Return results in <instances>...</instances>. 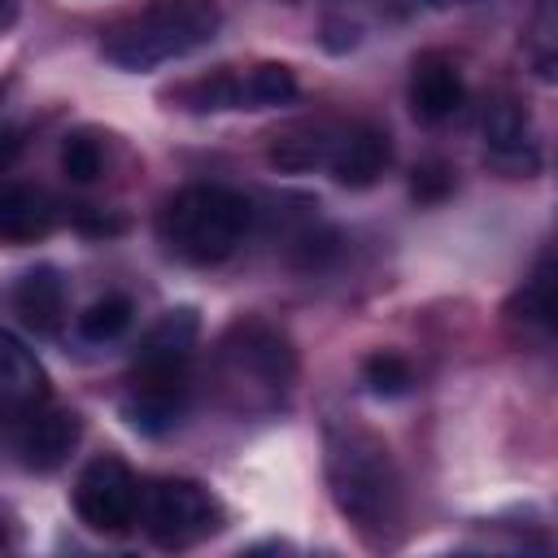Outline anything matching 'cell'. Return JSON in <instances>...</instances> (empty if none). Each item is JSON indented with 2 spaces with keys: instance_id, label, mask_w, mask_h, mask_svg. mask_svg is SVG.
<instances>
[{
  "instance_id": "obj_1",
  "label": "cell",
  "mask_w": 558,
  "mask_h": 558,
  "mask_svg": "<svg viewBox=\"0 0 558 558\" xmlns=\"http://www.w3.org/2000/svg\"><path fill=\"white\" fill-rule=\"evenodd\" d=\"M323 449L331 501L340 506V514L366 541H388V532L401 523V475L388 445L353 418H331L323 432Z\"/></svg>"
},
{
  "instance_id": "obj_2",
  "label": "cell",
  "mask_w": 558,
  "mask_h": 558,
  "mask_svg": "<svg viewBox=\"0 0 558 558\" xmlns=\"http://www.w3.org/2000/svg\"><path fill=\"white\" fill-rule=\"evenodd\" d=\"M196 331H201L196 310L179 305V310H166L140 340V353L131 362V379L122 392V414L135 432L166 436L170 427H179L192 392L187 362H192Z\"/></svg>"
},
{
  "instance_id": "obj_3",
  "label": "cell",
  "mask_w": 558,
  "mask_h": 558,
  "mask_svg": "<svg viewBox=\"0 0 558 558\" xmlns=\"http://www.w3.org/2000/svg\"><path fill=\"white\" fill-rule=\"evenodd\" d=\"M214 392L235 414H270L288 401L296 379L292 340L266 318H235L209 357Z\"/></svg>"
},
{
  "instance_id": "obj_4",
  "label": "cell",
  "mask_w": 558,
  "mask_h": 558,
  "mask_svg": "<svg viewBox=\"0 0 558 558\" xmlns=\"http://www.w3.org/2000/svg\"><path fill=\"white\" fill-rule=\"evenodd\" d=\"M222 26V9L214 0H153L140 13L113 22L100 39L105 61L118 70H157L205 48Z\"/></svg>"
},
{
  "instance_id": "obj_5",
  "label": "cell",
  "mask_w": 558,
  "mask_h": 558,
  "mask_svg": "<svg viewBox=\"0 0 558 558\" xmlns=\"http://www.w3.org/2000/svg\"><path fill=\"white\" fill-rule=\"evenodd\" d=\"M253 227V201L222 183H192L174 192L157 218V235L166 253L187 266H218L227 262Z\"/></svg>"
},
{
  "instance_id": "obj_6",
  "label": "cell",
  "mask_w": 558,
  "mask_h": 558,
  "mask_svg": "<svg viewBox=\"0 0 558 558\" xmlns=\"http://www.w3.org/2000/svg\"><path fill=\"white\" fill-rule=\"evenodd\" d=\"M140 523L161 549H187L222 527V506L196 480H153L140 488Z\"/></svg>"
},
{
  "instance_id": "obj_7",
  "label": "cell",
  "mask_w": 558,
  "mask_h": 558,
  "mask_svg": "<svg viewBox=\"0 0 558 558\" xmlns=\"http://www.w3.org/2000/svg\"><path fill=\"white\" fill-rule=\"evenodd\" d=\"M74 510L92 532L122 536L140 523V480L131 475V466L122 458L105 453L83 466V475L74 484Z\"/></svg>"
},
{
  "instance_id": "obj_8",
  "label": "cell",
  "mask_w": 558,
  "mask_h": 558,
  "mask_svg": "<svg viewBox=\"0 0 558 558\" xmlns=\"http://www.w3.org/2000/svg\"><path fill=\"white\" fill-rule=\"evenodd\" d=\"M388 161H392L388 131H379L375 122H340V135H336V148H331V161H327L336 183L371 187V183H379Z\"/></svg>"
},
{
  "instance_id": "obj_9",
  "label": "cell",
  "mask_w": 558,
  "mask_h": 558,
  "mask_svg": "<svg viewBox=\"0 0 558 558\" xmlns=\"http://www.w3.org/2000/svg\"><path fill=\"white\" fill-rule=\"evenodd\" d=\"M48 401V375L26 340L0 331V418H26Z\"/></svg>"
},
{
  "instance_id": "obj_10",
  "label": "cell",
  "mask_w": 558,
  "mask_h": 558,
  "mask_svg": "<svg viewBox=\"0 0 558 558\" xmlns=\"http://www.w3.org/2000/svg\"><path fill=\"white\" fill-rule=\"evenodd\" d=\"M484 144L488 157L514 174H532L541 166V148H536V131L532 118L523 113V105L514 100H493L484 109Z\"/></svg>"
},
{
  "instance_id": "obj_11",
  "label": "cell",
  "mask_w": 558,
  "mask_h": 558,
  "mask_svg": "<svg viewBox=\"0 0 558 558\" xmlns=\"http://www.w3.org/2000/svg\"><path fill=\"white\" fill-rule=\"evenodd\" d=\"M83 440V418L74 410H35L17 436V453L31 471H57Z\"/></svg>"
},
{
  "instance_id": "obj_12",
  "label": "cell",
  "mask_w": 558,
  "mask_h": 558,
  "mask_svg": "<svg viewBox=\"0 0 558 558\" xmlns=\"http://www.w3.org/2000/svg\"><path fill=\"white\" fill-rule=\"evenodd\" d=\"M466 100V83H462V70L458 61H449L445 52H427L414 61V74H410V105H414V118L423 122H445L462 109Z\"/></svg>"
},
{
  "instance_id": "obj_13",
  "label": "cell",
  "mask_w": 558,
  "mask_h": 558,
  "mask_svg": "<svg viewBox=\"0 0 558 558\" xmlns=\"http://www.w3.org/2000/svg\"><path fill=\"white\" fill-rule=\"evenodd\" d=\"M336 135H340V122L331 118H314V122H292L283 131L270 135V166L288 170V174H305V170H327L331 161V148H336Z\"/></svg>"
},
{
  "instance_id": "obj_14",
  "label": "cell",
  "mask_w": 558,
  "mask_h": 558,
  "mask_svg": "<svg viewBox=\"0 0 558 558\" xmlns=\"http://www.w3.org/2000/svg\"><path fill=\"white\" fill-rule=\"evenodd\" d=\"M57 201L35 183H13L0 192V244H35L57 227Z\"/></svg>"
},
{
  "instance_id": "obj_15",
  "label": "cell",
  "mask_w": 558,
  "mask_h": 558,
  "mask_svg": "<svg viewBox=\"0 0 558 558\" xmlns=\"http://www.w3.org/2000/svg\"><path fill=\"white\" fill-rule=\"evenodd\" d=\"M13 310L22 314V323L39 336H52L65 323V283L52 266H35L17 279L13 288Z\"/></svg>"
},
{
  "instance_id": "obj_16",
  "label": "cell",
  "mask_w": 558,
  "mask_h": 558,
  "mask_svg": "<svg viewBox=\"0 0 558 558\" xmlns=\"http://www.w3.org/2000/svg\"><path fill=\"white\" fill-rule=\"evenodd\" d=\"M296 96V74L279 61H262L248 74H235V109H275Z\"/></svg>"
},
{
  "instance_id": "obj_17",
  "label": "cell",
  "mask_w": 558,
  "mask_h": 558,
  "mask_svg": "<svg viewBox=\"0 0 558 558\" xmlns=\"http://www.w3.org/2000/svg\"><path fill=\"white\" fill-rule=\"evenodd\" d=\"M510 314H514L519 323H527V327H541V331L554 327V257H549V253H541L536 270H532L527 283L519 288Z\"/></svg>"
},
{
  "instance_id": "obj_18",
  "label": "cell",
  "mask_w": 558,
  "mask_h": 558,
  "mask_svg": "<svg viewBox=\"0 0 558 558\" xmlns=\"http://www.w3.org/2000/svg\"><path fill=\"white\" fill-rule=\"evenodd\" d=\"M131 318H135V305L113 292V296L92 301V305L78 314V336H83L87 344H109V340H118V336L131 327Z\"/></svg>"
},
{
  "instance_id": "obj_19",
  "label": "cell",
  "mask_w": 558,
  "mask_h": 558,
  "mask_svg": "<svg viewBox=\"0 0 558 558\" xmlns=\"http://www.w3.org/2000/svg\"><path fill=\"white\" fill-rule=\"evenodd\" d=\"M362 384L375 392V397H405L414 388V371L405 357L397 353H375L362 362Z\"/></svg>"
},
{
  "instance_id": "obj_20",
  "label": "cell",
  "mask_w": 558,
  "mask_h": 558,
  "mask_svg": "<svg viewBox=\"0 0 558 558\" xmlns=\"http://www.w3.org/2000/svg\"><path fill=\"white\" fill-rule=\"evenodd\" d=\"M61 170H65L74 183H92V179L105 170V148H100V140L87 135V131L65 135V144H61Z\"/></svg>"
},
{
  "instance_id": "obj_21",
  "label": "cell",
  "mask_w": 558,
  "mask_h": 558,
  "mask_svg": "<svg viewBox=\"0 0 558 558\" xmlns=\"http://www.w3.org/2000/svg\"><path fill=\"white\" fill-rule=\"evenodd\" d=\"M449 187H453V174H449L440 161L418 166V170H414V183H410L414 201H445V196H449Z\"/></svg>"
},
{
  "instance_id": "obj_22",
  "label": "cell",
  "mask_w": 558,
  "mask_h": 558,
  "mask_svg": "<svg viewBox=\"0 0 558 558\" xmlns=\"http://www.w3.org/2000/svg\"><path fill=\"white\" fill-rule=\"evenodd\" d=\"M17 153H22V131L0 122V170H9L17 161Z\"/></svg>"
},
{
  "instance_id": "obj_23",
  "label": "cell",
  "mask_w": 558,
  "mask_h": 558,
  "mask_svg": "<svg viewBox=\"0 0 558 558\" xmlns=\"http://www.w3.org/2000/svg\"><path fill=\"white\" fill-rule=\"evenodd\" d=\"M13 13H17V0H0V35L9 31V22H13Z\"/></svg>"
},
{
  "instance_id": "obj_24",
  "label": "cell",
  "mask_w": 558,
  "mask_h": 558,
  "mask_svg": "<svg viewBox=\"0 0 558 558\" xmlns=\"http://www.w3.org/2000/svg\"><path fill=\"white\" fill-rule=\"evenodd\" d=\"M423 4H432V9H449V4H462V0H423Z\"/></svg>"
},
{
  "instance_id": "obj_25",
  "label": "cell",
  "mask_w": 558,
  "mask_h": 558,
  "mask_svg": "<svg viewBox=\"0 0 558 558\" xmlns=\"http://www.w3.org/2000/svg\"><path fill=\"white\" fill-rule=\"evenodd\" d=\"M0 545H4V523H0Z\"/></svg>"
}]
</instances>
